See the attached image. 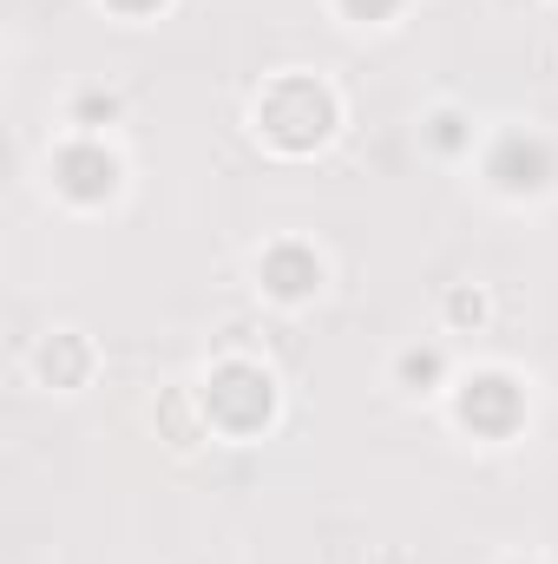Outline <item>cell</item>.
Segmentation results:
<instances>
[{
    "label": "cell",
    "mask_w": 558,
    "mask_h": 564,
    "mask_svg": "<svg viewBox=\"0 0 558 564\" xmlns=\"http://www.w3.org/2000/svg\"><path fill=\"white\" fill-rule=\"evenodd\" d=\"M342 7H348V13H362V20H382L395 0H342Z\"/></svg>",
    "instance_id": "7"
},
{
    "label": "cell",
    "mask_w": 558,
    "mask_h": 564,
    "mask_svg": "<svg viewBox=\"0 0 558 564\" xmlns=\"http://www.w3.org/2000/svg\"><path fill=\"white\" fill-rule=\"evenodd\" d=\"M53 171H60V191H73V197H106V191L119 184V164H112V151H99V144H66Z\"/></svg>",
    "instance_id": "4"
},
{
    "label": "cell",
    "mask_w": 558,
    "mask_h": 564,
    "mask_svg": "<svg viewBox=\"0 0 558 564\" xmlns=\"http://www.w3.org/2000/svg\"><path fill=\"white\" fill-rule=\"evenodd\" d=\"M112 7H126V13H144V7H158V0H112Z\"/></svg>",
    "instance_id": "8"
},
{
    "label": "cell",
    "mask_w": 558,
    "mask_h": 564,
    "mask_svg": "<svg viewBox=\"0 0 558 564\" xmlns=\"http://www.w3.org/2000/svg\"><path fill=\"white\" fill-rule=\"evenodd\" d=\"M264 282L277 289V295H309L315 282H322V263L309 257V250H296V243H282L264 257Z\"/></svg>",
    "instance_id": "5"
},
{
    "label": "cell",
    "mask_w": 558,
    "mask_h": 564,
    "mask_svg": "<svg viewBox=\"0 0 558 564\" xmlns=\"http://www.w3.org/2000/svg\"><path fill=\"white\" fill-rule=\"evenodd\" d=\"M519 388L506 381V375H480V381H466V394H460V421L473 426V433H513L519 421Z\"/></svg>",
    "instance_id": "3"
},
{
    "label": "cell",
    "mask_w": 558,
    "mask_h": 564,
    "mask_svg": "<svg viewBox=\"0 0 558 564\" xmlns=\"http://www.w3.org/2000/svg\"><path fill=\"white\" fill-rule=\"evenodd\" d=\"M493 177L500 184H526V191H539L546 184V144H533V139H506L500 144V158H493Z\"/></svg>",
    "instance_id": "6"
},
{
    "label": "cell",
    "mask_w": 558,
    "mask_h": 564,
    "mask_svg": "<svg viewBox=\"0 0 558 564\" xmlns=\"http://www.w3.org/2000/svg\"><path fill=\"white\" fill-rule=\"evenodd\" d=\"M204 408H211V421L224 426V433H257V426L270 421L277 394H270V375H264V368L224 361V368L211 375V388H204Z\"/></svg>",
    "instance_id": "2"
},
{
    "label": "cell",
    "mask_w": 558,
    "mask_h": 564,
    "mask_svg": "<svg viewBox=\"0 0 558 564\" xmlns=\"http://www.w3.org/2000/svg\"><path fill=\"white\" fill-rule=\"evenodd\" d=\"M257 119H264V132H270L282 151H309V144L329 139L335 99H329V86H315V79H277V86L264 93Z\"/></svg>",
    "instance_id": "1"
}]
</instances>
